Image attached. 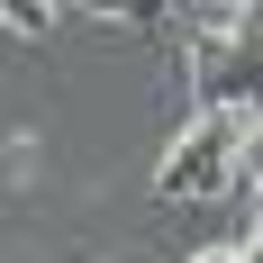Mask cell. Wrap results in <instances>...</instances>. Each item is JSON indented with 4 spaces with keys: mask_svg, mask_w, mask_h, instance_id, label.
Wrapping results in <instances>:
<instances>
[{
    "mask_svg": "<svg viewBox=\"0 0 263 263\" xmlns=\"http://www.w3.org/2000/svg\"><path fill=\"white\" fill-rule=\"evenodd\" d=\"M191 263H245V245H209V254H191Z\"/></svg>",
    "mask_w": 263,
    "mask_h": 263,
    "instance_id": "1",
    "label": "cell"
}]
</instances>
